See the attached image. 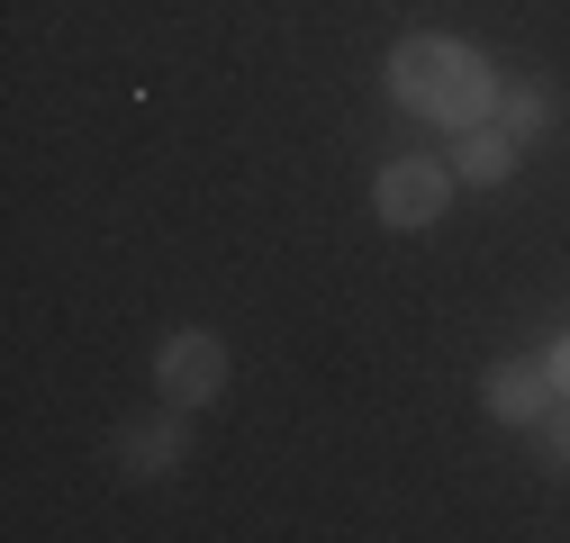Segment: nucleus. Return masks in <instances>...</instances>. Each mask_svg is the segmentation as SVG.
<instances>
[{"label":"nucleus","mask_w":570,"mask_h":543,"mask_svg":"<svg viewBox=\"0 0 570 543\" xmlns=\"http://www.w3.org/2000/svg\"><path fill=\"white\" fill-rule=\"evenodd\" d=\"M381 82H390V100H399V109L435 118L444 136H462V127L498 118V91H508V73H498L480 46H462V37H399V46H390V63H381Z\"/></svg>","instance_id":"obj_1"},{"label":"nucleus","mask_w":570,"mask_h":543,"mask_svg":"<svg viewBox=\"0 0 570 543\" xmlns=\"http://www.w3.org/2000/svg\"><path fill=\"white\" fill-rule=\"evenodd\" d=\"M444 209H453V164H435V155H390V164L372 172V218H381V227L425 236Z\"/></svg>","instance_id":"obj_2"},{"label":"nucleus","mask_w":570,"mask_h":543,"mask_svg":"<svg viewBox=\"0 0 570 543\" xmlns=\"http://www.w3.org/2000/svg\"><path fill=\"white\" fill-rule=\"evenodd\" d=\"M227 335H208V326H173L164 345H155V389L164 407H218L227 398Z\"/></svg>","instance_id":"obj_3"},{"label":"nucleus","mask_w":570,"mask_h":543,"mask_svg":"<svg viewBox=\"0 0 570 543\" xmlns=\"http://www.w3.org/2000/svg\"><path fill=\"white\" fill-rule=\"evenodd\" d=\"M480 407L498 426H517V435H534L552 407H561V389H552V372H543V354L525 363V354H508V363H489V381H480Z\"/></svg>","instance_id":"obj_4"},{"label":"nucleus","mask_w":570,"mask_h":543,"mask_svg":"<svg viewBox=\"0 0 570 543\" xmlns=\"http://www.w3.org/2000/svg\"><path fill=\"white\" fill-rule=\"evenodd\" d=\"M517 155H525L517 136L498 127V118H480V127H462V136H453V155H444V164H453V181H462V190H498V181H517Z\"/></svg>","instance_id":"obj_5"},{"label":"nucleus","mask_w":570,"mask_h":543,"mask_svg":"<svg viewBox=\"0 0 570 543\" xmlns=\"http://www.w3.org/2000/svg\"><path fill=\"white\" fill-rule=\"evenodd\" d=\"M181 417L190 407H164V417H146V426H118V471H136V481H155V471H173L181 462Z\"/></svg>","instance_id":"obj_6"},{"label":"nucleus","mask_w":570,"mask_h":543,"mask_svg":"<svg viewBox=\"0 0 570 543\" xmlns=\"http://www.w3.org/2000/svg\"><path fill=\"white\" fill-rule=\"evenodd\" d=\"M498 127H508L517 146H534V136L561 127V91L552 82H508V91H498Z\"/></svg>","instance_id":"obj_7"},{"label":"nucleus","mask_w":570,"mask_h":543,"mask_svg":"<svg viewBox=\"0 0 570 543\" xmlns=\"http://www.w3.org/2000/svg\"><path fill=\"white\" fill-rule=\"evenodd\" d=\"M534 435H543V453H552V471H570V398L552 407V417H543Z\"/></svg>","instance_id":"obj_8"},{"label":"nucleus","mask_w":570,"mask_h":543,"mask_svg":"<svg viewBox=\"0 0 570 543\" xmlns=\"http://www.w3.org/2000/svg\"><path fill=\"white\" fill-rule=\"evenodd\" d=\"M543 372H552V389L570 398V335H552V345H543Z\"/></svg>","instance_id":"obj_9"}]
</instances>
